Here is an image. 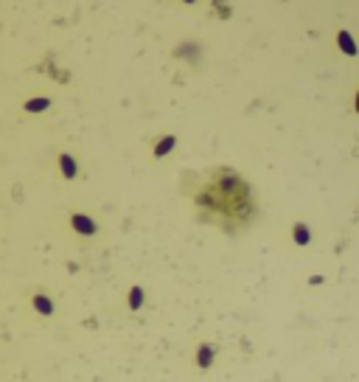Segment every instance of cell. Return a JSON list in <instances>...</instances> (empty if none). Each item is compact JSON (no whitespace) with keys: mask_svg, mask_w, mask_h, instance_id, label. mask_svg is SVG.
<instances>
[{"mask_svg":"<svg viewBox=\"0 0 359 382\" xmlns=\"http://www.w3.org/2000/svg\"><path fill=\"white\" fill-rule=\"evenodd\" d=\"M199 205H205L208 213H216L222 222L244 219L250 213V191L236 174L224 171L208 180V186L199 191Z\"/></svg>","mask_w":359,"mask_h":382,"instance_id":"obj_1","label":"cell"}]
</instances>
